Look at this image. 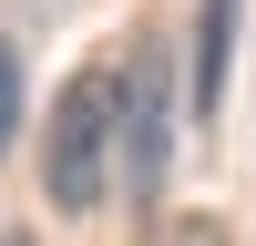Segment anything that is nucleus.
<instances>
[{"label":"nucleus","mask_w":256,"mask_h":246,"mask_svg":"<svg viewBox=\"0 0 256 246\" xmlns=\"http://www.w3.org/2000/svg\"><path fill=\"white\" fill-rule=\"evenodd\" d=\"M113 184V62H82L52 92V134H41V195L52 216H92Z\"/></svg>","instance_id":"nucleus-1"},{"label":"nucleus","mask_w":256,"mask_h":246,"mask_svg":"<svg viewBox=\"0 0 256 246\" xmlns=\"http://www.w3.org/2000/svg\"><path fill=\"white\" fill-rule=\"evenodd\" d=\"M174 62L144 41L134 62H113V164H123V195L154 205L164 195V164H174Z\"/></svg>","instance_id":"nucleus-2"},{"label":"nucleus","mask_w":256,"mask_h":246,"mask_svg":"<svg viewBox=\"0 0 256 246\" xmlns=\"http://www.w3.org/2000/svg\"><path fill=\"white\" fill-rule=\"evenodd\" d=\"M236 20H246V0H195V62H184V82H174V102H184L195 123L226 113V82H236Z\"/></svg>","instance_id":"nucleus-3"},{"label":"nucleus","mask_w":256,"mask_h":246,"mask_svg":"<svg viewBox=\"0 0 256 246\" xmlns=\"http://www.w3.org/2000/svg\"><path fill=\"white\" fill-rule=\"evenodd\" d=\"M20 102H31V82H20V41L0 31V154H10V134H20Z\"/></svg>","instance_id":"nucleus-4"},{"label":"nucleus","mask_w":256,"mask_h":246,"mask_svg":"<svg viewBox=\"0 0 256 246\" xmlns=\"http://www.w3.org/2000/svg\"><path fill=\"white\" fill-rule=\"evenodd\" d=\"M174 246H226V226H205V216H195V226H184Z\"/></svg>","instance_id":"nucleus-5"},{"label":"nucleus","mask_w":256,"mask_h":246,"mask_svg":"<svg viewBox=\"0 0 256 246\" xmlns=\"http://www.w3.org/2000/svg\"><path fill=\"white\" fill-rule=\"evenodd\" d=\"M0 246H31V236H0Z\"/></svg>","instance_id":"nucleus-6"}]
</instances>
